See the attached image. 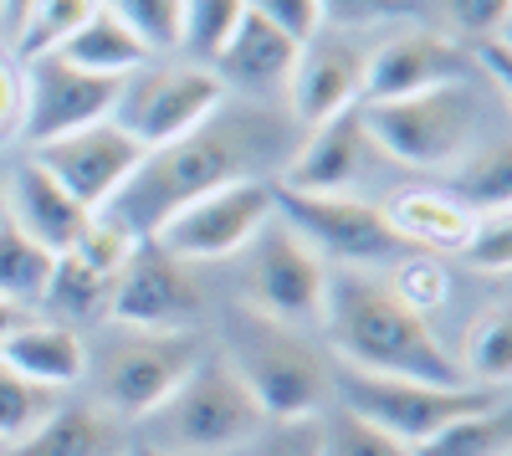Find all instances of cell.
I'll return each instance as SVG.
<instances>
[{
  "label": "cell",
  "mask_w": 512,
  "mask_h": 456,
  "mask_svg": "<svg viewBox=\"0 0 512 456\" xmlns=\"http://www.w3.org/2000/svg\"><path fill=\"white\" fill-rule=\"evenodd\" d=\"M292 144L282 139V123L256 113V108H236V113H216L205 118L195 134L149 149L144 164L128 185L103 205L98 216L118 221L134 241H149L175 211H185L190 200L236 185V180H272L282 175Z\"/></svg>",
  "instance_id": "cell-1"
},
{
  "label": "cell",
  "mask_w": 512,
  "mask_h": 456,
  "mask_svg": "<svg viewBox=\"0 0 512 456\" xmlns=\"http://www.w3.org/2000/svg\"><path fill=\"white\" fill-rule=\"evenodd\" d=\"M318 328L328 334L344 369H364V375H384V380H420L441 390L466 385L456 354L436 339L431 318L405 308L390 293V282L374 272L328 267Z\"/></svg>",
  "instance_id": "cell-2"
},
{
  "label": "cell",
  "mask_w": 512,
  "mask_h": 456,
  "mask_svg": "<svg viewBox=\"0 0 512 456\" xmlns=\"http://www.w3.org/2000/svg\"><path fill=\"white\" fill-rule=\"evenodd\" d=\"M364 134L390 159L410 164V170H456L477 144L492 139L487 129V98L482 82H446L431 93H410L395 103H364Z\"/></svg>",
  "instance_id": "cell-3"
},
{
  "label": "cell",
  "mask_w": 512,
  "mask_h": 456,
  "mask_svg": "<svg viewBox=\"0 0 512 456\" xmlns=\"http://www.w3.org/2000/svg\"><path fill=\"white\" fill-rule=\"evenodd\" d=\"M149 421V446L164 456H221L241 451L267 436V410L251 400L241 375L226 364V354H205L190 380L169 395Z\"/></svg>",
  "instance_id": "cell-4"
},
{
  "label": "cell",
  "mask_w": 512,
  "mask_h": 456,
  "mask_svg": "<svg viewBox=\"0 0 512 456\" xmlns=\"http://www.w3.org/2000/svg\"><path fill=\"white\" fill-rule=\"evenodd\" d=\"M226 364L241 375L251 400L267 410V421H313L328 395V369L318 349L297 334V328L267 323L256 313H241L231 328V349Z\"/></svg>",
  "instance_id": "cell-5"
},
{
  "label": "cell",
  "mask_w": 512,
  "mask_h": 456,
  "mask_svg": "<svg viewBox=\"0 0 512 456\" xmlns=\"http://www.w3.org/2000/svg\"><path fill=\"white\" fill-rule=\"evenodd\" d=\"M333 390L344 400L349 416H359L364 426L384 431L390 441H400L405 451L431 441L436 431H446L461 416H477L507 400V390L492 385H461V390H441V385H420V380H384V375H364V369H344L338 364Z\"/></svg>",
  "instance_id": "cell-6"
},
{
  "label": "cell",
  "mask_w": 512,
  "mask_h": 456,
  "mask_svg": "<svg viewBox=\"0 0 512 456\" xmlns=\"http://www.w3.org/2000/svg\"><path fill=\"white\" fill-rule=\"evenodd\" d=\"M221 103H226V88L210 67H195V62L139 67L134 77H123L113 123L149 154V149H164V144L195 134L205 118L221 113Z\"/></svg>",
  "instance_id": "cell-7"
},
{
  "label": "cell",
  "mask_w": 512,
  "mask_h": 456,
  "mask_svg": "<svg viewBox=\"0 0 512 456\" xmlns=\"http://www.w3.org/2000/svg\"><path fill=\"white\" fill-rule=\"evenodd\" d=\"M272 216H277V180H236V185H221V190L190 200L149 241L185 267L226 262V257L246 252Z\"/></svg>",
  "instance_id": "cell-8"
},
{
  "label": "cell",
  "mask_w": 512,
  "mask_h": 456,
  "mask_svg": "<svg viewBox=\"0 0 512 456\" xmlns=\"http://www.w3.org/2000/svg\"><path fill=\"white\" fill-rule=\"evenodd\" d=\"M323 287H328V262L292 226H282L272 216L262 231H256V241L246 246L251 313L267 318V323H282V328H308V323L318 328Z\"/></svg>",
  "instance_id": "cell-9"
},
{
  "label": "cell",
  "mask_w": 512,
  "mask_h": 456,
  "mask_svg": "<svg viewBox=\"0 0 512 456\" xmlns=\"http://www.w3.org/2000/svg\"><path fill=\"white\" fill-rule=\"evenodd\" d=\"M205 359L200 334H134L108 349L103 369H98V405L103 416L118 421H144L175 395L190 369Z\"/></svg>",
  "instance_id": "cell-10"
},
{
  "label": "cell",
  "mask_w": 512,
  "mask_h": 456,
  "mask_svg": "<svg viewBox=\"0 0 512 456\" xmlns=\"http://www.w3.org/2000/svg\"><path fill=\"white\" fill-rule=\"evenodd\" d=\"M123 82L82 72L67 57H31L21 62V139L31 149L67 139L77 129H93V123L113 118Z\"/></svg>",
  "instance_id": "cell-11"
},
{
  "label": "cell",
  "mask_w": 512,
  "mask_h": 456,
  "mask_svg": "<svg viewBox=\"0 0 512 456\" xmlns=\"http://www.w3.org/2000/svg\"><path fill=\"white\" fill-rule=\"evenodd\" d=\"M200 308L205 298H200V282L190 277V267L159 252L154 241L134 246V257L123 262V272L113 277V293H108V318L118 328H134V334H190Z\"/></svg>",
  "instance_id": "cell-12"
},
{
  "label": "cell",
  "mask_w": 512,
  "mask_h": 456,
  "mask_svg": "<svg viewBox=\"0 0 512 456\" xmlns=\"http://www.w3.org/2000/svg\"><path fill=\"white\" fill-rule=\"evenodd\" d=\"M277 221L292 226L313 252L338 267H369L384 257H405V246L390 236L379 205L359 200V195H297L277 185Z\"/></svg>",
  "instance_id": "cell-13"
},
{
  "label": "cell",
  "mask_w": 512,
  "mask_h": 456,
  "mask_svg": "<svg viewBox=\"0 0 512 456\" xmlns=\"http://www.w3.org/2000/svg\"><path fill=\"white\" fill-rule=\"evenodd\" d=\"M31 159L82 205V211L98 216L103 205L128 185V175L144 164V144H134L113 118H103V123H93V129H77L67 139H52V144L31 149Z\"/></svg>",
  "instance_id": "cell-14"
},
{
  "label": "cell",
  "mask_w": 512,
  "mask_h": 456,
  "mask_svg": "<svg viewBox=\"0 0 512 456\" xmlns=\"http://www.w3.org/2000/svg\"><path fill=\"white\" fill-rule=\"evenodd\" d=\"M466 77H477V67H472V52L461 41L441 36L436 26H405L369 52L359 108L364 103H395L410 93H431V88L466 82Z\"/></svg>",
  "instance_id": "cell-15"
},
{
  "label": "cell",
  "mask_w": 512,
  "mask_h": 456,
  "mask_svg": "<svg viewBox=\"0 0 512 456\" xmlns=\"http://www.w3.org/2000/svg\"><path fill=\"white\" fill-rule=\"evenodd\" d=\"M364 62L369 52L354 47L349 36H313L297 47V62H292V77H287V108H292V123L297 129H323L338 113L359 108L364 98Z\"/></svg>",
  "instance_id": "cell-16"
},
{
  "label": "cell",
  "mask_w": 512,
  "mask_h": 456,
  "mask_svg": "<svg viewBox=\"0 0 512 456\" xmlns=\"http://www.w3.org/2000/svg\"><path fill=\"white\" fill-rule=\"evenodd\" d=\"M369 149L374 144L364 134V118L359 108H349L323 129H308V139L287 154L277 185L297 195H354V185L369 170Z\"/></svg>",
  "instance_id": "cell-17"
},
{
  "label": "cell",
  "mask_w": 512,
  "mask_h": 456,
  "mask_svg": "<svg viewBox=\"0 0 512 456\" xmlns=\"http://www.w3.org/2000/svg\"><path fill=\"white\" fill-rule=\"evenodd\" d=\"M384 226L390 236L405 246V252H456L466 236L477 226V211H466V205L446 190H431V185H410V190H395L390 200L379 205Z\"/></svg>",
  "instance_id": "cell-18"
},
{
  "label": "cell",
  "mask_w": 512,
  "mask_h": 456,
  "mask_svg": "<svg viewBox=\"0 0 512 456\" xmlns=\"http://www.w3.org/2000/svg\"><path fill=\"white\" fill-rule=\"evenodd\" d=\"M6 221L21 236H31L41 252L62 257L67 246L77 241V231L88 226V211H82V205L47 170H41L36 159H26L16 170V180H11V190H6Z\"/></svg>",
  "instance_id": "cell-19"
},
{
  "label": "cell",
  "mask_w": 512,
  "mask_h": 456,
  "mask_svg": "<svg viewBox=\"0 0 512 456\" xmlns=\"http://www.w3.org/2000/svg\"><path fill=\"white\" fill-rule=\"evenodd\" d=\"M292 62H297V41L282 36L277 26H267L262 16H241L236 36L221 47V57L210 62L221 88H236L246 98H262V93H282L287 77H292Z\"/></svg>",
  "instance_id": "cell-20"
},
{
  "label": "cell",
  "mask_w": 512,
  "mask_h": 456,
  "mask_svg": "<svg viewBox=\"0 0 512 456\" xmlns=\"http://www.w3.org/2000/svg\"><path fill=\"white\" fill-rule=\"evenodd\" d=\"M0 364L16 369V375L31 380L36 390L57 395V390H67V385H77L82 375H88V349H82V339L72 334V328L26 318L16 334L0 344Z\"/></svg>",
  "instance_id": "cell-21"
},
{
  "label": "cell",
  "mask_w": 512,
  "mask_h": 456,
  "mask_svg": "<svg viewBox=\"0 0 512 456\" xmlns=\"http://www.w3.org/2000/svg\"><path fill=\"white\" fill-rule=\"evenodd\" d=\"M57 57H67V62L82 67V72L113 77V82H123V77H134L139 67H149V47H144V41L128 31L123 21H113L103 6H98V16L82 26Z\"/></svg>",
  "instance_id": "cell-22"
},
{
  "label": "cell",
  "mask_w": 512,
  "mask_h": 456,
  "mask_svg": "<svg viewBox=\"0 0 512 456\" xmlns=\"http://www.w3.org/2000/svg\"><path fill=\"white\" fill-rule=\"evenodd\" d=\"M16 456H113V421L93 405H57L16 446Z\"/></svg>",
  "instance_id": "cell-23"
},
{
  "label": "cell",
  "mask_w": 512,
  "mask_h": 456,
  "mask_svg": "<svg viewBox=\"0 0 512 456\" xmlns=\"http://www.w3.org/2000/svg\"><path fill=\"white\" fill-rule=\"evenodd\" d=\"M451 175V190L466 211H507L512 205V149H507V134H492L487 144H477L466 154Z\"/></svg>",
  "instance_id": "cell-24"
},
{
  "label": "cell",
  "mask_w": 512,
  "mask_h": 456,
  "mask_svg": "<svg viewBox=\"0 0 512 456\" xmlns=\"http://www.w3.org/2000/svg\"><path fill=\"white\" fill-rule=\"evenodd\" d=\"M98 16V0H26L16 21V57H52Z\"/></svg>",
  "instance_id": "cell-25"
},
{
  "label": "cell",
  "mask_w": 512,
  "mask_h": 456,
  "mask_svg": "<svg viewBox=\"0 0 512 456\" xmlns=\"http://www.w3.org/2000/svg\"><path fill=\"white\" fill-rule=\"evenodd\" d=\"M52 252H41L31 236H21L11 221H0V298L16 308H41L52 287Z\"/></svg>",
  "instance_id": "cell-26"
},
{
  "label": "cell",
  "mask_w": 512,
  "mask_h": 456,
  "mask_svg": "<svg viewBox=\"0 0 512 456\" xmlns=\"http://www.w3.org/2000/svg\"><path fill=\"white\" fill-rule=\"evenodd\" d=\"M507 446H512V405L502 400L492 410L451 421L431 441L410 446V456H507Z\"/></svg>",
  "instance_id": "cell-27"
},
{
  "label": "cell",
  "mask_w": 512,
  "mask_h": 456,
  "mask_svg": "<svg viewBox=\"0 0 512 456\" xmlns=\"http://www.w3.org/2000/svg\"><path fill=\"white\" fill-rule=\"evenodd\" d=\"M456 364H461L466 385L507 390V375H512V318H507V308H492L466 328V354Z\"/></svg>",
  "instance_id": "cell-28"
},
{
  "label": "cell",
  "mask_w": 512,
  "mask_h": 456,
  "mask_svg": "<svg viewBox=\"0 0 512 456\" xmlns=\"http://www.w3.org/2000/svg\"><path fill=\"white\" fill-rule=\"evenodd\" d=\"M246 16V0H185L180 11V47H185V62L195 67H210L221 57V47L236 36Z\"/></svg>",
  "instance_id": "cell-29"
},
{
  "label": "cell",
  "mask_w": 512,
  "mask_h": 456,
  "mask_svg": "<svg viewBox=\"0 0 512 456\" xmlns=\"http://www.w3.org/2000/svg\"><path fill=\"white\" fill-rule=\"evenodd\" d=\"M134 236H128L118 221H108V216H88V226L77 231V241L67 246V262H77L82 272H93V277H103V282H113L118 272H123V262L134 257Z\"/></svg>",
  "instance_id": "cell-30"
},
{
  "label": "cell",
  "mask_w": 512,
  "mask_h": 456,
  "mask_svg": "<svg viewBox=\"0 0 512 456\" xmlns=\"http://www.w3.org/2000/svg\"><path fill=\"white\" fill-rule=\"evenodd\" d=\"M98 6L113 21H123L128 31H134L149 47V57L180 47V11H185V0H98Z\"/></svg>",
  "instance_id": "cell-31"
},
{
  "label": "cell",
  "mask_w": 512,
  "mask_h": 456,
  "mask_svg": "<svg viewBox=\"0 0 512 456\" xmlns=\"http://www.w3.org/2000/svg\"><path fill=\"white\" fill-rule=\"evenodd\" d=\"M390 293L405 303V308H415L420 318H431V308H441L446 298H451V277H446V267L431 257V252H405V257H395V267H390Z\"/></svg>",
  "instance_id": "cell-32"
},
{
  "label": "cell",
  "mask_w": 512,
  "mask_h": 456,
  "mask_svg": "<svg viewBox=\"0 0 512 456\" xmlns=\"http://www.w3.org/2000/svg\"><path fill=\"white\" fill-rule=\"evenodd\" d=\"M57 410V395L52 390H36L31 380H21L16 369L0 364V441H26L41 421Z\"/></svg>",
  "instance_id": "cell-33"
},
{
  "label": "cell",
  "mask_w": 512,
  "mask_h": 456,
  "mask_svg": "<svg viewBox=\"0 0 512 456\" xmlns=\"http://www.w3.org/2000/svg\"><path fill=\"white\" fill-rule=\"evenodd\" d=\"M436 6V31L472 47L487 36H507V11L512 0H431Z\"/></svg>",
  "instance_id": "cell-34"
},
{
  "label": "cell",
  "mask_w": 512,
  "mask_h": 456,
  "mask_svg": "<svg viewBox=\"0 0 512 456\" xmlns=\"http://www.w3.org/2000/svg\"><path fill=\"white\" fill-rule=\"evenodd\" d=\"M318 451L323 456H410L400 441H390L384 431L364 426L359 416H349V410L318 421Z\"/></svg>",
  "instance_id": "cell-35"
},
{
  "label": "cell",
  "mask_w": 512,
  "mask_h": 456,
  "mask_svg": "<svg viewBox=\"0 0 512 456\" xmlns=\"http://www.w3.org/2000/svg\"><path fill=\"white\" fill-rule=\"evenodd\" d=\"M461 262L472 272L502 277L512 267V211H482L472 236H466V246H461Z\"/></svg>",
  "instance_id": "cell-36"
},
{
  "label": "cell",
  "mask_w": 512,
  "mask_h": 456,
  "mask_svg": "<svg viewBox=\"0 0 512 456\" xmlns=\"http://www.w3.org/2000/svg\"><path fill=\"white\" fill-rule=\"evenodd\" d=\"M246 11H251V16H262L267 26H277L282 36H292L297 47H303V41H313V36L323 31L318 0H246Z\"/></svg>",
  "instance_id": "cell-37"
},
{
  "label": "cell",
  "mask_w": 512,
  "mask_h": 456,
  "mask_svg": "<svg viewBox=\"0 0 512 456\" xmlns=\"http://www.w3.org/2000/svg\"><path fill=\"white\" fill-rule=\"evenodd\" d=\"M256 456H323V451H318V421H282V426H267V436L256 441Z\"/></svg>",
  "instance_id": "cell-38"
},
{
  "label": "cell",
  "mask_w": 512,
  "mask_h": 456,
  "mask_svg": "<svg viewBox=\"0 0 512 456\" xmlns=\"http://www.w3.org/2000/svg\"><path fill=\"white\" fill-rule=\"evenodd\" d=\"M410 0H318L323 21H338V26H374L384 16H400Z\"/></svg>",
  "instance_id": "cell-39"
},
{
  "label": "cell",
  "mask_w": 512,
  "mask_h": 456,
  "mask_svg": "<svg viewBox=\"0 0 512 456\" xmlns=\"http://www.w3.org/2000/svg\"><path fill=\"white\" fill-rule=\"evenodd\" d=\"M21 139V67L0 57V144Z\"/></svg>",
  "instance_id": "cell-40"
},
{
  "label": "cell",
  "mask_w": 512,
  "mask_h": 456,
  "mask_svg": "<svg viewBox=\"0 0 512 456\" xmlns=\"http://www.w3.org/2000/svg\"><path fill=\"white\" fill-rule=\"evenodd\" d=\"M21 323H26V308H16V303H6V298H0V344H6V339L16 334Z\"/></svg>",
  "instance_id": "cell-41"
},
{
  "label": "cell",
  "mask_w": 512,
  "mask_h": 456,
  "mask_svg": "<svg viewBox=\"0 0 512 456\" xmlns=\"http://www.w3.org/2000/svg\"><path fill=\"white\" fill-rule=\"evenodd\" d=\"M0 221H6V185H0Z\"/></svg>",
  "instance_id": "cell-42"
},
{
  "label": "cell",
  "mask_w": 512,
  "mask_h": 456,
  "mask_svg": "<svg viewBox=\"0 0 512 456\" xmlns=\"http://www.w3.org/2000/svg\"><path fill=\"white\" fill-rule=\"evenodd\" d=\"M139 456H164V451H154V446H144V451H139Z\"/></svg>",
  "instance_id": "cell-43"
},
{
  "label": "cell",
  "mask_w": 512,
  "mask_h": 456,
  "mask_svg": "<svg viewBox=\"0 0 512 456\" xmlns=\"http://www.w3.org/2000/svg\"><path fill=\"white\" fill-rule=\"evenodd\" d=\"M0 11H6V0H0Z\"/></svg>",
  "instance_id": "cell-44"
}]
</instances>
